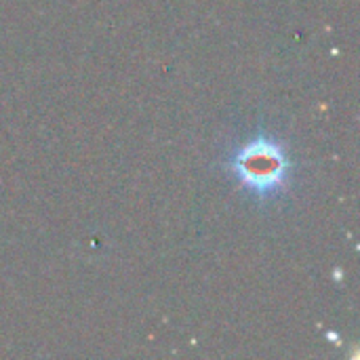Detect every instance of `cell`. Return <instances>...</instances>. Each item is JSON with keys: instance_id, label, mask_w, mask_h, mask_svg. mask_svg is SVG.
I'll return each mask as SVG.
<instances>
[{"instance_id": "obj_1", "label": "cell", "mask_w": 360, "mask_h": 360, "mask_svg": "<svg viewBox=\"0 0 360 360\" xmlns=\"http://www.w3.org/2000/svg\"><path fill=\"white\" fill-rule=\"evenodd\" d=\"M232 171L245 188L259 196H270L287 184L289 162L283 148L272 139L247 141L232 158Z\"/></svg>"}]
</instances>
